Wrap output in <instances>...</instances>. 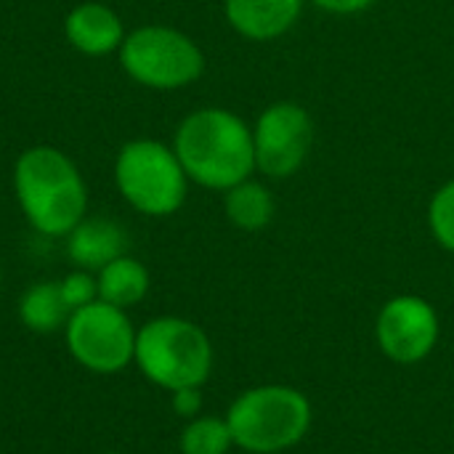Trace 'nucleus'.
<instances>
[{
  "instance_id": "1",
  "label": "nucleus",
  "mask_w": 454,
  "mask_h": 454,
  "mask_svg": "<svg viewBox=\"0 0 454 454\" xmlns=\"http://www.w3.org/2000/svg\"><path fill=\"white\" fill-rule=\"evenodd\" d=\"M173 152L189 181L215 192L247 181L255 168L253 130L242 117L221 106H205L184 117Z\"/></svg>"
},
{
  "instance_id": "2",
  "label": "nucleus",
  "mask_w": 454,
  "mask_h": 454,
  "mask_svg": "<svg viewBox=\"0 0 454 454\" xmlns=\"http://www.w3.org/2000/svg\"><path fill=\"white\" fill-rule=\"evenodd\" d=\"M13 192L27 223L45 237H67L88 210L85 181L56 146H29L19 154Z\"/></svg>"
},
{
  "instance_id": "3",
  "label": "nucleus",
  "mask_w": 454,
  "mask_h": 454,
  "mask_svg": "<svg viewBox=\"0 0 454 454\" xmlns=\"http://www.w3.org/2000/svg\"><path fill=\"white\" fill-rule=\"evenodd\" d=\"M133 364L141 375L165 388H202L213 372V343L207 333L181 317H157L138 327Z\"/></svg>"
},
{
  "instance_id": "4",
  "label": "nucleus",
  "mask_w": 454,
  "mask_h": 454,
  "mask_svg": "<svg viewBox=\"0 0 454 454\" xmlns=\"http://www.w3.org/2000/svg\"><path fill=\"white\" fill-rule=\"evenodd\" d=\"M234 447L277 454L295 447L311 428L309 399L290 386H258L234 399L226 412Z\"/></svg>"
},
{
  "instance_id": "5",
  "label": "nucleus",
  "mask_w": 454,
  "mask_h": 454,
  "mask_svg": "<svg viewBox=\"0 0 454 454\" xmlns=\"http://www.w3.org/2000/svg\"><path fill=\"white\" fill-rule=\"evenodd\" d=\"M114 184L133 210L152 218L181 210L189 192V176L176 152L152 138H136L120 149L114 160Z\"/></svg>"
},
{
  "instance_id": "6",
  "label": "nucleus",
  "mask_w": 454,
  "mask_h": 454,
  "mask_svg": "<svg viewBox=\"0 0 454 454\" xmlns=\"http://www.w3.org/2000/svg\"><path fill=\"white\" fill-rule=\"evenodd\" d=\"M120 64L138 85L152 90H178L202 74L205 56L189 35L173 27L149 24L125 35Z\"/></svg>"
},
{
  "instance_id": "7",
  "label": "nucleus",
  "mask_w": 454,
  "mask_h": 454,
  "mask_svg": "<svg viewBox=\"0 0 454 454\" xmlns=\"http://www.w3.org/2000/svg\"><path fill=\"white\" fill-rule=\"evenodd\" d=\"M136 333L125 309L93 301L69 314L64 340L82 370L93 375H117L133 364Z\"/></svg>"
},
{
  "instance_id": "8",
  "label": "nucleus",
  "mask_w": 454,
  "mask_h": 454,
  "mask_svg": "<svg viewBox=\"0 0 454 454\" xmlns=\"http://www.w3.org/2000/svg\"><path fill=\"white\" fill-rule=\"evenodd\" d=\"M314 144L309 112L293 101L271 104L253 128L255 168L271 178H287L301 170Z\"/></svg>"
},
{
  "instance_id": "9",
  "label": "nucleus",
  "mask_w": 454,
  "mask_h": 454,
  "mask_svg": "<svg viewBox=\"0 0 454 454\" xmlns=\"http://www.w3.org/2000/svg\"><path fill=\"white\" fill-rule=\"evenodd\" d=\"M439 340L436 309L418 295H399L380 309L378 317V343L380 351L399 362H423Z\"/></svg>"
},
{
  "instance_id": "10",
  "label": "nucleus",
  "mask_w": 454,
  "mask_h": 454,
  "mask_svg": "<svg viewBox=\"0 0 454 454\" xmlns=\"http://www.w3.org/2000/svg\"><path fill=\"white\" fill-rule=\"evenodd\" d=\"M67 40L85 56H106L120 51L125 40L122 19L104 3H80L67 13Z\"/></svg>"
},
{
  "instance_id": "11",
  "label": "nucleus",
  "mask_w": 454,
  "mask_h": 454,
  "mask_svg": "<svg viewBox=\"0 0 454 454\" xmlns=\"http://www.w3.org/2000/svg\"><path fill=\"white\" fill-rule=\"evenodd\" d=\"M303 0H223L229 24L247 40H274L301 16Z\"/></svg>"
},
{
  "instance_id": "12",
  "label": "nucleus",
  "mask_w": 454,
  "mask_h": 454,
  "mask_svg": "<svg viewBox=\"0 0 454 454\" xmlns=\"http://www.w3.org/2000/svg\"><path fill=\"white\" fill-rule=\"evenodd\" d=\"M128 237L120 223L109 218H82L67 234V255L77 269L98 271L114 258L125 255Z\"/></svg>"
},
{
  "instance_id": "13",
  "label": "nucleus",
  "mask_w": 454,
  "mask_h": 454,
  "mask_svg": "<svg viewBox=\"0 0 454 454\" xmlns=\"http://www.w3.org/2000/svg\"><path fill=\"white\" fill-rule=\"evenodd\" d=\"M96 285H98V301L112 303L117 309H130L146 298L149 271L138 258L120 255L96 271Z\"/></svg>"
},
{
  "instance_id": "14",
  "label": "nucleus",
  "mask_w": 454,
  "mask_h": 454,
  "mask_svg": "<svg viewBox=\"0 0 454 454\" xmlns=\"http://www.w3.org/2000/svg\"><path fill=\"white\" fill-rule=\"evenodd\" d=\"M69 309L61 298L59 282H35L19 298V319L37 335H53L67 327Z\"/></svg>"
},
{
  "instance_id": "15",
  "label": "nucleus",
  "mask_w": 454,
  "mask_h": 454,
  "mask_svg": "<svg viewBox=\"0 0 454 454\" xmlns=\"http://www.w3.org/2000/svg\"><path fill=\"white\" fill-rule=\"evenodd\" d=\"M223 207H226V218L242 231L266 229L271 223L274 213H277L271 192L266 186L255 184V181H242V184L231 186L226 192Z\"/></svg>"
},
{
  "instance_id": "16",
  "label": "nucleus",
  "mask_w": 454,
  "mask_h": 454,
  "mask_svg": "<svg viewBox=\"0 0 454 454\" xmlns=\"http://www.w3.org/2000/svg\"><path fill=\"white\" fill-rule=\"evenodd\" d=\"M181 454H226L234 447L226 418L200 415L181 431Z\"/></svg>"
},
{
  "instance_id": "17",
  "label": "nucleus",
  "mask_w": 454,
  "mask_h": 454,
  "mask_svg": "<svg viewBox=\"0 0 454 454\" xmlns=\"http://www.w3.org/2000/svg\"><path fill=\"white\" fill-rule=\"evenodd\" d=\"M428 223H431L436 242L444 250L454 253V181L444 184L434 194L431 207H428Z\"/></svg>"
},
{
  "instance_id": "18",
  "label": "nucleus",
  "mask_w": 454,
  "mask_h": 454,
  "mask_svg": "<svg viewBox=\"0 0 454 454\" xmlns=\"http://www.w3.org/2000/svg\"><path fill=\"white\" fill-rule=\"evenodd\" d=\"M59 290H61V298H64L69 311H77V309L98 301L96 277L90 271H85V269H74L64 279H59Z\"/></svg>"
},
{
  "instance_id": "19",
  "label": "nucleus",
  "mask_w": 454,
  "mask_h": 454,
  "mask_svg": "<svg viewBox=\"0 0 454 454\" xmlns=\"http://www.w3.org/2000/svg\"><path fill=\"white\" fill-rule=\"evenodd\" d=\"M170 407L178 418L194 420L202 412V391L200 388H178L170 394Z\"/></svg>"
},
{
  "instance_id": "20",
  "label": "nucleus",
  "mask_w": 454,
  "mask_h": 454,
  "mask_svg": "<svg viewBox=\"0 0 454 454\" xmlns=\"http://www.w3.org/2000/svg\"><path fill=\"white\" fill-rule=\"evenodd\" d=\"M311 3L330 13H359V11L370 8L375 0H311Z\"/></svg>"
},
{
  "instance_id": "21",
  "label": "nucleus",
  "mask_w": 454,
  "mask_h": 454,
  "mask_svg": "<svg viewBox=\"0 0 454 454\" xmlns=\"http://www.w3.org/2000/svg\"><path fill=\"white\" fill-rule=\"evenodd\" d=\"M104 454H120V452H104Z\"/></svg>"
}]
</instances>
